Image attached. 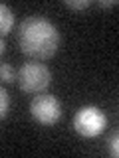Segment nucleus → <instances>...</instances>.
I'll list each match as a JSON object with an SVG mask.
<instances>
[{
    "label": "nucleus",
    "instance_id": "3",
    "mask_svg": "<svg viewBox=\"0 0 119 158\" xmlns=\"http://www.w3.org/2000/svg\"><path fill=\"white\" fill-rule=\"evenodd\" d=\"M105 127H107V117L103 115V111L99 107L87 105V107H82L73 115V128H76L77 135L86 138H93L101 135L105 131Z\"/></svg>",
    "mask_w": 119,
    "mask_h": 158
},
{
    "label": "nucleus",
    "instance_id": "11",
    "mask_svg": "<svg viewBox=\"0 0 119 158\" xmlns=\"http://www.w3.org/2000/svg\"><path fill=\"white\" fill-rule=\"evenodd\" d=\"M4 49H6V44H4V38H0V56L4 53Z\"/></svg>",
    "mask_w": 119,
    "mask_h": 158
},
{
    "label": "nucleus",
    "instance_id": "1",
    "mask_svg": "<svg viewBox=\"0 0 119 158\" xmlns=\"http://www.w3.org/2000/svg\"><path fill=\"white\" fill-rule=\"evenodd\" d=\"M18 46L28 57L50 59L58 52L60 32L58 28L44 16H28L18 28Z\"/></svg>",
    "mask_w": 119,
    "mask_h": 158
},
{
    "label": "nucleus",
    "instance_id": "5",
    "mask_svg": "<svg viewBox=\"0 0 119 158\" xmlns=\"http://www.w3.org/2000/svg\"><path fill=\"white\" fill-rule=\"evenodd\" d=\"M14 28V12L10 10L6 4L0 2V38L8 36Z\"/></svg>",
    "mask_w": 119,
    "mask_h": 158
},
{
    "label": "nucleus",
    "instance_id": "9",
    "mask_svg": "<svg viewBox=\"0 0 119 158\" xmlns=\"http://www.w3.org/2000/svg\"><path fill=\"white\" fill-rule=\"evenodd\" d=\"M109 152H111L113 158L119 156V135H113L109 138Z\"/></svg>",
    "mask_w": 119,
    "mask_h": 158
},
{
    "label": "nucleus",
    "instance_id": "4",
    "mask_svg": "<svg viewBox=\"0 0 119 158\" xmlns=\"http://www.w3.org/2000/svg\"><path fill=\"white\" fill-rule=\"evenodd\" d=\"M30 113L36 118L40 125L52 127L56 125L62 117V105L54 95H44V93H38L36 97L30 103Z\"/></svg>",
    "mask_w": 119,
    "mask_h": 158
},
{
    "label": "nucleus",
    "instance_id": "2",
    "mask_svg": "<svg viewBox=\"0 0 119 158\" xmlns=\"http://www.w3.org/2000/svg\"><path fill=\"white\" fill-rule=\"evenodd\" d=\"M16 81L24 93L38 95V93H44L50 87V83H52V71L48 69V65H44V63L34 59V61H26L18 69Z\"/></svg>",
    "mask_w": 119,
    "mask_h": 158
},
{
    "label": "nucleus",
    "instance_id": "8",
    "mask_svg": "<svg viewBox=\"0 0 119 158\" xmlns=\"http://www.w3.org/2000/svg\"><path fill=\"white\" fill-rule=\"evenodd\" d=\"M66 6L72 10H86L89 6V0H66Z\"/></svg>",
    "mask_w": 119,
    "mask_h": 158
},
{
    "label": "nucleus",
    "instance_id": "6",
    "mask_svg": "<svg viewBox=\"0 0 119 158\" xmlns=\"http://www.w3.org/2000/svg\"><path fill=\"white\" fill-rule=\"evenodd\" d=\"M0 81L4 83H14L16 81V71L10 63H0Z\"/></svg>",
    "mask_w": 119,
    "mask_h": 158
},
{
    "label": "nucleus",
    "instance_id": "7",
    "mask_svg": "<svg viewBox=\"0 0 119 158\" xmlns=\"http://www.w3.org/2000/svg\"><path fill=\"white\" fill-rule=\"evenodd\" d=\"M8 109H10V97L8 91L4 87H0V121L8 115Z\"/></svg>",
    "mask_w": 119,
    "mask_h": 158
},
{
    "label": "nucleus",
    "instance_id": "10",
    "mask_svg": "<svg viewBox=\"0 0 119 158\" xmlns=\"http://www.w3.org/2000/svg\"><path fill=\"white\" fill-rule=\"evenodd\" d=\"M97 4L103 8H111V6H117V0H99Z\"/></svg>",
    "mask_w": 119,
    "mask_h": 158
}]
</instances>
